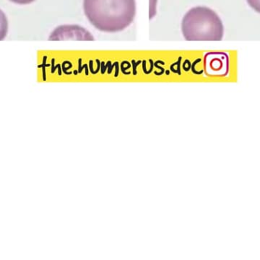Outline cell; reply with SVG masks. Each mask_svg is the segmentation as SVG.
<instances>
[{
    "label": "cell",
    "instance_id": "obj_1",
    "mask_svg": "<svg viewBox=\"0 0 260 260\" xmlns=\"http://www.w3.org/2000/svg\"><path fill=\"white\" fill-rule=\"evenodd\" d=\"M87 19L100 32L117 33L127 28L136 15V0H83Z\"/></svg>",
    "mask_w": 260,
    "mask_h": 260
},
{
    "label": "cell",
    "instance_id": "obj_2",
    "mask_svg": "<svg viewBox=\"0 0 260 260\" xmlns=\"http://www.w3.org/2000/svg\"><path fill=\"white\" fill-rule=\"evenodd\" d=\"M181 32L186 41H220L224 36V26L215 11L197 6L183 16Z\"/></svg>",
    "mask_w": 260,
    "mask_h": 260
},
{
    "label": "cell",
    "instance_id": "obj_3",
    "mask_svg": "<svg viewBox=\"0 0 260 260\" xmlns=\"http://www.w3.org/2000/svg\"><path fill=\"white\" fill-rule=\"evenodd\" d=\"M50 41H94V37L85 27L78 24H66L56 27L50 35Z\"/></svg>",
    "mask_w": 260,
    "mask_h": 260
},
{
    "label": "cell",
    "instance_id": "obj_4",
    "mask_svg": "<svg viewBox=\"0 0 260 260\" xmlns=\"http://www.w3.org/2000/svg\"><path fill=\"white\" fill-rule=\"evenodd\" d=\"M8 33V20L4 12L0 9V41L6 38Z\"/></svg>",
    "mask_w": 260,
    "mask_h": 260
},
{
    "label": "cell",
    "instance_id": "obj_5",
    "mask_svg": "<svg viewBox=\"0 0 260 260\" xmlns=\"http://www.w3.org/2000/svg\"><path fill=\"white\" fill-rule=\"evenodd\" d=\"M158 0H149V18L152 19L157 13V4Z\"/></svg>",
    "mask_w": 260,
    "mask_h": 260
},
{
    "label": "cell",
    "instance_id": "obj_6",
    "mask_svg": "<svg viewBox=\"0 0 260 260\" xmlns=\"http://www.w3.org/2000/svg\"><path fill=\"white\" fill-rule=\"evenodd\" d=\"M247 2L252 9L260 13V0H247Z\"/></svg>",
    "mask_w": 260,
    "mask_h": 260
},
{
    "label": "cell",
    "instance_id": "obj_7",
    "mask_svg": "<svg viewBox=\"0 0 260 260\" xmlns=\"http://www.w3.org/2000/svg\"><path fill=\"white\" fill-rule=\"evenodd\" d=\"M9 1L18 5H27L36 1V0H9Z\"/></svg>",
    "mask_w": 260,
    "mask_h": 260
}]
</instances>
